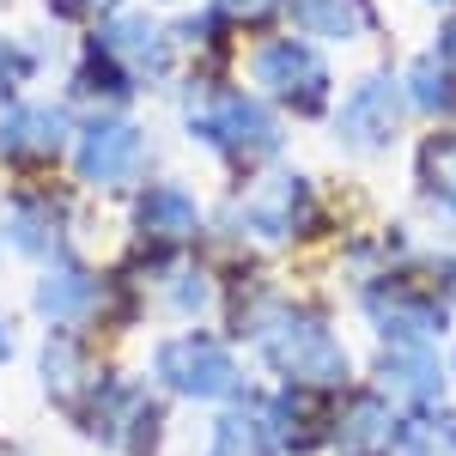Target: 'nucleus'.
Masks as SVG:
<instances>
[{"label":"nucleus","mask_w":456,"mask_h":456,"mask_svg":"<svg viewBox=\"0 0 456 456\" xmlns=\"http://www.w3.org/2000/svg\"><path fill=\"white\" fill-rule=\"evenodd\" d=\"M395 456H456V414L420 408L414 420L395 432Z\"/></svg>","instance_id":"5701e85b"},{"label":"nucleus","mask_w":456,"mask_h":456,"mask_svg":"<svg viewBox=\"0 0 456 456\" xmlns=\"http://www.w3.org/2000/svg\"><path fill=\"white\" fill-rule=\"evenodd\" d=\"M134 238L152 249H183L201 238V201H195V189H183L171 176H159V183H146L141 195H134Z\"/></svg>","instance_id":"4468645a"},{"label":"nucleus","mask_w":456,"mask_h":456,"mask_svg":"<svg viewBox=\"0 0 456 456\" xmlns=\"http://www.w3.org/2000/svg\"><path fill=\"white\" fill-rule=\"evenodd\" d=\"M213 298H219V286H213L208 268H171V274H165V311H171L176 322L208 316Z\"/></svg>","instance_id":"b1692460"},{"label":"nucleus","mask_w":456,"mask_h":456,"mask_svg":"<svg viewBox=\"0 0 456 456\" xmlns=\"http://www.w3.org/2000/svg\"><path fill=\"white\" fill-rule=\"evenodd\" d=\"M365 316L378 322L384 341H402V347H432L444 335V305L438 292L402 281V274H371L365 281Z\"/></svg>","instance_id":"9d476101"},{"label":"nucleus","mask_w":456,"mask_h":456,"mask_svg":"<svg viewBox=\"0 0 456 456\" xmlns=\"http://www.w3.org/2000/svg\"><path fill=\"white\" fill-rule=\"evenodd\" d=\"M378 378H384V395H408V402H432L444 378H438V359L426 347H402V341H389L378 353Z\"/></svg>","instance_id":"6ab92c4d"},{"label":"nucleus","mask_w":456,"mask_h":456,"mask_svg":"<svg viewBox=\"0 0 456 456\" xmlns=\"http://www.w3.org/2000/svg\"><path fill=\"white\" fill-rule=\"evenodd\" d=\"M208 456H281V444H274V432H268V420H262V408H256V414L232 408V414L213 420Z\"/></svg>","instance_id":"4be33fe9"},{"label":"nucleus","mask_w":456,"mask_h":456,"mask_svg":"<svg viewBox=\"0 0 456 456\" xmlns=\"http://www.w3.org/2000/svg\"><path fill=\"white\" fill-rule=\"evenodd\" d=\"M79 414H86V432L116 456H152L165 444V402L134 378H104Z\"/></svg>","instance_id":"39448f33"},{"label":"nucleus","mask_w":456,"mask_h":456,"mask_svg":"<svg viewBox=\"0 0 456 456\" xmlns=\"http://www.w3.org/2000/svg\"><path fill=\"white\" fill-rule=\"evenodd\" d=\"M98 384H104V371H98V359L86 353V341H79L73 329H55V335L43 341V389H49L61 408L79 414Z\"/></svg>","instance_id":"dca6fc26"},{"label":"nucleus","mask_w":456,"mask_h":456,"mask_svg":"<svg viewBox=\"0 0 456 456\" xmlns=\"http://www.w3.org/2000/svg\"><path fill=\"white\" fill-rule=\"evenodd\" d=\"M232 225H238V238H256V244H298L316 225L311 176H298V171L256 176L244 195L232 201Z\"/></svg>","instance_id":"423d86ee"},{"label":"nucleus","mask_w":456,"mask_h":456,"mask_svg":"<svg viewBox=\"0 0 456 456\" xmlns=\"http://www.w3.org/2000/svg\"><path fill=\"white\" fill-rule=\"evenodd\" d=\"M402 110H408V92H402V79H389V73H365V79H353L341 110H335V141L359 152V159H371V152H389L395 134H402Z\"/></svg>","instance_id":"6e6552de"},{"label":"nucleus","mask_w":456,"mask_h":456,"mask_svg":"<svg viewBox=\"0 0 456 456\" xmlns=\"http://www.w3.org/2000/svg\"><path fill=\"white\" fill-rule=\"evenodd\" d=\"M43 73V49L19 31H0V104H19V92Z\"/></svg>","instance_id":"393cba45"},{"label":"nucleus","mask_w":456,"mask_h":456,"mask_svg":"<svg viewBox=\"0 0 456 456\" xmlns=\"http://www.w3.org/2000/svg\"><path fill=\"white\" fill-rule=\"evenodd\" d=\"M165 6H183V0H165Z\"/></svg>","instance_id":"72a5a7b5"},{"label":"nucleus","mask_w":456,"mask_h":456,"mask_svg":"<svg viewBox=\"0 0 456 456\" xmlns=\"http://www.w3.org/2000/svg\"><path fill=\"white\" fill-rule=\"evenodd\" d=\"M213 12L225 19V31H268L286 19V0H213Z\"/></svg>","instance_id":"a878e982"},{"label":"nucleus","mask_w":456,"mask_h":456,"mask_svg":"<svg viewBox=\"0 0 456 456\" xmlns=\"http://www.w3.org/2000/svg\"><path fill=\"white\" fill-rule=\"evenodd\" d=\"M68 232H73V201L61 189H49V183H31V189H12L6 195V249H19V256H61L68 249Z\"/></svg>","instance_id":"f8f14e48"},{"label":"nucleus","mask_w":456,"mask_h":456,"mask_svg":"<svg viewBox=\"0 0 456 456\" xmlns=\"http://www.w3.org/2000/svg\"><path fill=\"white\" fill-rule=\"evenodd\" d=\"M402 92H408V110L438 116V122H456V68L444 61V55H420V61H408Z\"/></svg>","instance_id":"aec40b11"},{"label":"nucleus","mask_w":456,"mask_h":456,"mask_svg":"<svg viewBox=\"0 0 456 456\" xmlns=\"http://www.w3.org/2000/svg\"><path fill=\"white\" fill-rule=\"evenodd\" d=\"M249 79L268 104L292 110V116H322L335 98V73L322 61L311 37H268L249 49Z\"/></svg>","instance_id":"7ed1b4c3"},{"label":"nucleus","mask_w":456,"mask_h":456,"mask_svg":"<svg viewBox=\"0 0 456 456\" xmlns=\"http://www.w3.org/2000/svg\"><path fill=\"white\" fill-rule=\"evenodd\" d=\"M238 335L256 341V353L268 359V371H281L298 389H341L347 384V347L335 341V329L305 305L286 298H262L256 311L238 322Z\"/></svg>","instance_id":"f257e3e1"},{"label":"nucleus","mask_w":456,"mask_h":456,"mask_svg":"<svg viewBox=\"0 0 456 456\" xmlns=\"http://www.w3.org/2000/svg\"><path fill=\"white\" fill-rule=\"evenodd\" d=\"M414 176H420V195H426V201H438V208L456 219V128L426 134L420 152H414Z\"/></svg>","instance_id":"412c9836"},{"label":"nucleus","mask_w":456,"mask_h":456,"mask_svg":"<svg viewBox=\"0 0 456 456\" xmlns=\"http://www.w3.org/2000/svg\"><path fill=\"white\" fill-rule=\"evenodd\" d=\"M189 122V141H201L232 171H256L281 152V116L268 110L262 92H244V86H201L195 104L183 110Z\"/></svg>","instance_id":"f03ea898"},{"label":"nucleus","mask_w":456,"mask_h":456,"mask_svg":"<svg viewBox=\"0 0 456 456\" xmlns=\"http://www.w3.org/2000/svg\"><path fill=\"white\" fill-rule=\"evenodd\" d=\"M152 378L171 389V395H189V402H232L244 389V371L232 347L208 335V329H183V335H165L152 347Z\"/></svg>","instance_id":"20e7f679"},{"label":"nucleus","mask_w":456,"mask_h":456,"mask_svg":"<svg viewBox=\"0 0 456 456\" xmlns=\"http://www.w3.org/2000/svg\"><path fill=\"white\" fill-rule=\"evenodd\" d=\"M122 6H128V0H43V12L61 19V25H104Z\"/></svg>","instance_id":"bb28decb"},{"label":"nucleus","mask_w":456,"mask_h":456,"mask_svg":"<svg viewBox=\"0 0 456 456\" xmlns=\"http://www.w3.org/2000/svg\"><path fill=\"white\" fill-rule=\"evenodd\" d=\"M286 19L311 43H365L378 31V6L371 0H286Z\"/></svg>","instance_id":"f3484780"},{"label":"nucleus","mask_w":456,"mask_h":456,"mask_svg":"<svg viewBox=\"0 0 456 456\" xmlns=\"http://www.w3.org/2000/svg\"><path fill=\"white\" fill-rule=\"evenodd\" d=\"M432 6H456V0H432Z\"/></svg>","instance_id":"473e14b6"},{"label":"nucleus","mask_w":456,"mask_h":456,"mask_svg":"<svg viewBox=\"0 0 456 456\" xmlns=\"http://www.w3.org/2000/svg\"><path fill=\"white\" fill-rule=\"evenodd\" d=\"M438 286H444V298H451V305H456V256H451V262H444V268H438Z\"/></svg>","instance_id":"c756f323"},{"label":"nucleus","mask_w":456,"mask_h":456,"mask_svg":"<svg viewBox=\"0 0 456 456\" xmlns=\"http://www.w3.org/2000/svg\"><path fill=\"white\" fill-rule=\"evenodd\" d=\"M451 378H456V365H451Z\"/></svg>","instance_id":"f704fd0d"},{"label":"nucleus","mask_w":456,"mask_h":456,"mask_svg":"<svg viewBox=\"0 0 456 456\" xmlns=\"http://www.w3.org/2000/svg\"><path fill=\"white\" fill-rule=\"evenodd\" d=\"M0 456H25V451H12V444H6V451H0Z\"/></svg>","instance_id":"2f4dec72"},{"label":"nucleus","mask_w":456,"mask_h":456,"mask_svg":"<svg viewBox=\"0 0 456 456\" xmlns=\"http://www.w3.org/2000/svg\"><path fill=\"white\" fill-rule=\"evenodd\" d=\"M0 249H6V213H0Z\"/></svg>","instance_id":"7c9ffc66"},{"label":"nucleus","mask_w":456,"mask_h":456,"mask_svg":"<svg viewBox=\"0 0 456 456\" xmlns=\"http://www.w3.org/2000/svg\"><path fill=\"white\" fill-rule=\"evenodd\" d=\"M73 116L68 104H6L0 110V165L6 171H49L55 159L73 152Z\"/></svg>","instance_id":"1a4fd4ad"},{"label":"nucleus","mask_w":456,"mask_h":456,"mask_svg":"<svg viewBox=\"0 0 456 456\" xmlns=\"http://www.w3.org/2000/svg\"><path fill=\"white\" fill-rule=\"evenodd\" d=\"M12 353H19V335H12V316L0 311V365H6Z\"/></svg>","instance_id":"c85d7f7f"},{"label":"nucleus","mask_w":456,"mask_h":456,"mask_svg":"<svg viewBox=\"0 0 456 456\" xmlns=\"http://www.w3.org/2000/svg\"><path fill=\"white\" fill-rule=\"evenodd\" d=\"M134 92H141V86H134V73L122 68L104 43H86V49H79V68H73V98H79V104L122 110Z\"/></svg>","instance_id":"a211bd4d"},{"label":"nucleus","mask_w":456,"mask_h":456,"mask_svg":"<svg viewBox=\"0 0 456 456\" xmlns=\"http://www.w3.org/2000/svg\"><path fill=\"white\" fill-rule=\"evenodd\" d=\"M73 171L86 189H134L152 165V141H146L141 122L128 116H92L79 134H73Z\"/></svg>","instance_id":"0eeeda50"},{"label":"nucleus","mask_w":456,"mask_h":456,"mask_svg":"<svg viewBox=\"0 0 456 456\" xmlns=\"http://www.w3.org/2000/svg\"><path fill=\"white\" fill-rule=\"evenodd\" d=\"M92 43H104L110 55L134 73L141 92L165 86V79L176 73V37L165 31V25H152L146 12H116V19H104V25H92Z\"/></svg>","instance_id":"ddd939ff"},{"label":"nucleus","mask_w":456,"mask_h":456,"mask_svg":"<svg viewBox=\"0 0 456 456\" xmlns=\"http://www.w3.org/2000/svg\"><path fill=\"white\" fill-rule=\"evenodd\" d=\"M395 408L384 389H353L329 414V451L335 456H389L395 451Z\"/></svg>","instance_id":"2eb2a0df"},{"label":"nucleus","mask_w":456,"mask_h":456,"mask_svg":"<svg viewBox=\"0 0 456 456\" xmlns=\"http://www.w3.org/2000/svg\"><path fill=\"white\" fill-rule=\"evenodd\" d=\"M438 55L456 68V6H451V19H444V31H438Z\"/></svg>","instance_id":"cd10ccee"},{"label":"nucleus","mask_w":456,"mask_h":456,"mask_svg":"<svg viewBox=\"0 0 456 456\" xmlns=\"http://www.w3.org/2000/svg\"><path fill=\"white\" fill-rule=\"evenodd\" d=\"M31 305L49 329H86V322H104L110 316V281L92 274L86 262L55 256V262L43 268V281H37Z\"/></svg>","instance_id":"9b49d317"}]
</instances>
